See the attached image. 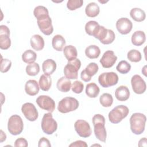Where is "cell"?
I'll list each match as a JSON object with an SVG mask.
<instances>
[{"label": "cell", "instance_id": "cell-15", "mask_svg": "<svg viewBox=\"0 0 147 147\" xmlns=\"http://www.w3.org/2000/svg\"><path fill=\"white\" fill-rule=\"evenodd\" d=\"M116 28L121 34H127L131 30L133 24L127 18L122 17L117 20L116 22Z\"/></svg>", "mask_w": 147, "mask_h": 147}, {"label": "cell", "instance_id": "cell-20", "mask_svg": "<svg viewBox=\"0 0 147 147\" xmlns=\"http://www.w3.org/2000/svg\"><path fill=\"white\" fill-rule=\"evenodd\" d=\"M42 68L44 73L45 75H51L55 71L56 69V63L52 59H47L43 62Z\"/></svg>", "mask_w": 147, "mask_h": 147}, {"label": "cell", "instance_id": "cell-11", "mask_svg": "<svg viewBox=\"0 0 147 147\" xmlns=\"http://www.w3.org/2000/svg\"><path fill=\"white\" fill-rule=\"evenodd\" d=\"M38 106L43 110L52 113L55 109V101L48 95H40L36 99Z\"/></svg>", "mask_w": 147, "mask_h": 147}, {"label": "cell", "instance_id": "cell-8", "mask_svg": "<svg viewBox=\"0 0 147 147\" xmlns=\"http://www.w3.org/2000/svg\"><path fill=\"white\" fill-rule=\"evenodd\" d=\"M118 76L114 72H103L98 77V82L100 86L104 88L114 86L118 82Z\"/></svg>", "mask_w": 147, "mask_h": 147}, {"label": "cell", "instance_id": "cell-38", "mask_svg": "<svg viewBox=\"0 0 147 147\" xmlns=\"http://www.w3.org/2000/svg\"><path fill=\"white\" fill-rule=\"evenodd\" d=\"M115 38V35L114 32L111 29H107V32L106 35L105 36L104 38L100 42L103 44H106V45L110 44L114 41Z\"/></svg>", "mask_w": 147, "mask_h": 147}, {"label": "cell", "instance_id": "cell-4", "mask_svg": "<svg viewBox=\"0 0 147 147\" xmlns=\"http://www.w3.org/2000/svg\"><path fill=\"white\" fill-rule=\"evenodd\" d=\"M79 107V102L75 98L65 97L58 103L57 110L61 113H67L76 110Z\"/></svg>", "mask_w": 147, "mask_h": 147}, {"label": "cell", "instance_id": "cell-31", "mask_svg": "<svg viewBox=\"0 0 147 147\" xmlns=\"http://www.w3.org/2000/svg\"><path fill=\"white\" fill-rule=\"evenodd\" d=\"M37 58L36 53L31 49L25 51L22 55L23 61L28 64H31L35 61Z\"/></svg>", "mask_w": 147, "mask_h": 147}, {"label": "cell", "instance_id": "cell-18", "mask_svg": "<svg viewBox=\"0 0 147 147\" xmlns=\"http://www.w3.org/2000/svg\"><path fill=\"white\" fill-rule=\"evenodd\" d=\"M115 96L117 100L119 101H126L130 96V91L125 86H120L115 91Z\"/></svg>", "mask_w": 147, "mask_h": 147}, {"label": "cell", "instance_id": "cell-34", "mask_svg": "<svg viewBox=\"0 0 147 147\" xmlns=\"http://www.w3.org/2000/svg\"><path fill=\"white\" fill-rule=\"evenodd\" d=\"M127 59L131 62H139L141 59V54L140 51L136 49H131L127 52Z\"/></svg>", "mask_w": 147, "mask_h": 147}, {"label": "cell", "instance_id": "cell-43", "mask_svg": "<svg viewBox=\"0 0 147 147\" xmlns=\"http://www.w3.org/2000/svg\"><path fill=\"white\" fill-rule=\"evenodd\" d=\"M38 146L39 147H50L51 146V145L49 140H48L45 137H42L38 141Z\"/></svg>", "mask_w": 147, "mask_h": 147}, {"label": "cell", "instance_id": "cell-23", "mask_svg": "<svg viewBox=\"0 0 147 147\" xmlns=\"http://www.w3.org/2000/svg\"><path fill=\"white\" fill-rule=\"evenodd\" d=\"M100 25L95 21H90L87 22L85 25L86 32L90 36H95L98 33Z\"/></svg>", "mask_w": 147, "mask_h": 147}, {"label": "cell", "instance_id": "cell-19", "mask_svg": "<svg viewBox=\"0 0 147 147\" xmlns=\"http://www.w3.org/2000/svg\"><path fill=\"white\" fill-rule=\"evenodd\" d=\"M31 47L37 51L42 50L44 47V40L39 34H34L32 36L30 40Z\"/></svg>", "mask_w": 147, "mask_h": 147}, {"label": "cell", "instance_id": "cell-47", "mask_svg": "<svg viewBox=\"0 0 147 147\" xmlns=\"http://www.w3.org/2000/svg\"><path fill=\"white\" fill-rule=\"evenodd\" d=\"M1 142H2L3 141H5L6 138V135L3 132L2 130H1Z\"/></svg>", "mask_w": 147, "mask_h": 147}, {"label": "cell", "instance_id": "cell-3", "mask_svg": "<svg viewBox=\"0 0 147 147\" xmlns=\"http://www.w3.org/2000/svg\"><path fill=\"white\" fill-rule=\"evenodd\" d=\"M129 113L128 107L125 105H118L113 109L109 113V119L112 123H118L126 118Z\"/></svg>", "mask_w": 147, "mask_h": 147}, {"label": "cell", "instance_id": "cell-6", "mask_svg": "<svg viewBox=\"0 0 147 147\" xmlns=\"http://www.w3.org/2000/svg\"><path fill=\"white\" fill-rule=\"evenodd\" d=\"M52 113L44 114L41 121V129L44 133L47 134H52L57 129V122L53 118Z\"/></svg>", "mask_w": 147, "mask_h": 147}, {"label": "cell", "instance_id": "cell-14", "mask_svg": "<svg viewBox=\"0 0 147 147\" xmlns=\"http://www.w3.org/2000/svg\"><path fill=\"white\" fill-rule=\"evenodd\" d=\"M131 84L133 91L137 94H143L146 88L145 82L138 75H135L131 78Z\"/></svg>", "mask_w": 147, "mask_h": 147}, {"label": "cell", "instance_id": "cell-9", "mask_svg": "<svg viewBox=\"0 0 147 147\" xmlns=\"http://www.w3.org/2000/svg\"><path fill=\"white\" fill-rule=\"evenodd\" d=\"M37 20L38 28L43 34L49 36L52 33L53 28L52 24V20L49 15L42 16Z\"/></svg>", "mask_w": 147, "mask_h": 147}, {"label": "cell", "instance_id": "cell-29", "mask_svg": "<svg viewBox=\"0 0 147 147\" xmlns=\"http://www.w3.org/2000/svg\"><path fill=\"white\" fill-rule=\"evenodd\" d=\"M63 53L68 61H71L76 59L78 56L76 48L72 45L65 46L63 49Z\"/></svg>", "mask_w": 147, "mask_h": 147}, {"label": "cell", "instance_id": "cell-37", "mask_svg": "<svg viewBox=\"0 0 147 147\" xmlns=\"http://www.w3.org/2000/svg\"><path fill=\"white\" fill-rule=\"evenodd\" d=\"M33 14L35 17L37 19L42 16L49 15V12L47 8H46L45 7L43 6H37L34 8Z\"/></svg>", "mask_w": 147, "mask_h": 147}, {"label": "cell", "instance_id": "cell-26", "mask_svg": "<svg viewBox=\"0 0 147 147\" xmlns=\"http://www.w3.org/2000/svg\"><path fill=\"white\" fill-rule=\"evenodd\" d=\"M38 83L40 88L42 91H48L52 85V79L51 76L45 74L42 75L40 78Z\"/></svg>", "mask_w": 147, "mask_h": 147}, {"label": "cell", "instance_id": "cell-12", "mask_svg": "<svg viewBox=\"0 0 147 147\" xmlns=\"http://www.w3.org/2000/svg\"><path fill=\"white\" fill-rule=\"evenodd\" d=\"M21 111L25 118L30 121H35L38 118V111L35 106L32 103H24L22 106Z\"/></svg>", "mask_w": 147, "mask_h": 147}, {"label": "cell", "instance_id": "cell-16", "mask_svg": "<svg viewBox=\"0 0 147 147\" xmlns=\"http://www.w3.org/2000/svg\"><path fill=\"white\" fill-rule=\"evenodd\" d=\"M117 60V57L115 55L113 51L108 50L106 51L100 60L102 66L105 68H109L114 65Z\"/></svg>", "mask_w": 147, "mask_h": 147}, {"label": "cell", "instance_id": "cell-36", "mask_svg": "<svg viewBox=\"0 0 147 147\" xmlns=\"http://www.w3.org/2000/svg\"><path fill=\"white\" fill-rule=\"evenodd\" d=\"M98 65L95 63H90L84 69L85 72L87 75L91 78L92 76L95 75L98 71Z\"/></svg>", "mask_w": 147, "mask_h": 147}, {"label": "cell", "instance_id": "cell-39", "mask_svg": "<svg viewBox=\"0 0 147 147\" xmlns=\"http://www.w3.org/2000/svg\"><path fill=\"white\" fill-rule=\"evenodd\" d=\"M83 4L82 0H68L67 3V7L69 10H75L80 7Z\"/></svg>", "mask_w": 147, "mask_h": 147}, {"label": "cell", "instance_id": "cell-21", "mask_svg": "<svg viewBox=\"0 0 147 147\" xmlns=\"http://www.w3.org/2000/svg\"><path fill=\"white\" fill-rule=\"evenodd\" d=\"M56 87L59 91L67 92L69 91L71 88V82L65 76H63L57 80Z\"/></svg>", "mask_w": 147, "mask_h": 147}, {"label": "cell", "instance_id": "cell-25", "mask_svg": "<svg viewBox=\"0 0 147 147\" xmlns=\"http://www.w3.org/2000/svg\"><path fill=\"white\" fill-rule=\"evenodd\" d=\"M85 12L88 17H95L99 14L100 12L99 7L96 3L90 2L86 6Z\"/></svg>", "mask_w": 147, "mask_h": 147}, {"label": "cell", "instance_id": "cell-42", "mask_svg": "<svg viewBox=\"0 0 147 147\" xmlns=\"http://www.w3.org/2000/svg\"><path fill=\"white\" fill-rule=\"evenodd\" d=\"M28 144L26 139L22 137H20L17 138L14 142V146L18 147V146H28Z\"/></svg>", "mask_w": 147, "mask_h": 147}, {"label": "cell", "instance_id": "cell-28", "mask_svg": "<svg viewBox=\"0 0 147 147\" xmlns=\"http://www.w3.org/2000/svg\"><path fill=\"white\" fill-rule=\"evenodd\" d=\"M100 53V48L95 45H90L85 49V54L89 59H93L98 58Z\"/></svg>", "mask_w": 147, "mask_h": 147}, {"label": "cell", "instance_id": "cell-13", "mask_svg": "<svg viewBox=\"0 0 147 147\" xmlns=\"http://www.w3.org/2000/svg\"><path fill=\"white\" fill-rule=\"evenodd\" d=\"M10 30L6 25L0 26V48L1 49L6 50L10 48L11 40L9 37Z\"/></svg>", "mask_w": 147, "mask_h": 147}, {"label": "cell", "instance_id": "cell-7", "mask_svg": "<svg viewBox=\"0 0 147 147\" xmlns=\"http://www.w3.org/2000/svg\"><path fill=\"white\" fill-rule=\"evenodd\" d=\"M81 66V61L79 59H75L68 61L67 64L64 67V74L65 76L69 79H76L78 72Z\"/></svg>", "mask_w": 147, "mask_h": 147}, {"label": "cell", "instance_id": "cell-32", "mask_svg": "<svg viewBox=\"0 0 147 147\" xmlns=\"http://www.w3.org/2000/svg\"><path fill=\"white\" fill-rule=\"evenodd\" d=\"M99 102L103 107H109L112 105L113 98L110 94L104 93L100 96Z\"/></svg>", "mask_w": 147, "mask_h": 147}, {"label": "cell", "instance_id": "cell-5", "mask_svg": "<svg viewBox=\"0 0 147 147\" xmlns=\"http://www.w3.org/2000/svg\"><path fill=\"white\" fill-rule=\"evenodd\" d=\"M7 129L12 135L17 136L21 133L24 129V123L21 117L17 114L11 115L8 120Z\"/></svg>", "mask_w": 147, "mask_h": 147}, {"label": "cell", "instance_id": "cell-27", "mask_svg": "<svg viewBox=\"0 0 147 147\" xmlns=\"http://www.w3.org/2000/svg\"><path fill=\"white\" fill-rule=\"evenodd\" d=\"M130 17L137 22L143 21L146 18L145 11L140 8H133L130 11Z\"/></svg>", "mask_w": 147, "mask_h": 147}, {"label": "cell", "instance_id": "cell-33", "mask_svg": "<svg viewBox=\"0 0 147 147\" xmlns=\"http://www.w3.org/2000/svg\"><path fill=\"white\" fill-rule=\"evenodd\" d=\"M40 72V66L37 63H33L26 67V72L29 76H36Z\"/></svg>", "mask_w": 147, "mask_h": 147}, {"label": "cell", "instance_id": "cell-40", "mask_svg": "<svg viewBox=\"0 0 147 147\" xmlns=\"http://www.w3.org/2000/svg\"><path fill=\"white\" fill-rule=\"evenodd\" d=\"M11 66V61L7 59H3L1 56V72L2 73L7 72Z\"/></svg>", "mask_w": 147, "mask_h": 147}, {"label": "cell", "instance_id": "cell-17", "mask_svg": "<svg viewBox=\"0 0 147 147\" xmlns=\"http://www.w3.org/2000/svg\"><path fill=\"white\" fill-rule=\"evenodd\" d=\"M39 87L36 80H29L25 83V90L28 95L30 96H34L38 93Z\"/></svg>", "mask_w": 147, "mask_h": 147}, {"label": "cell", "instance_id": "cell-30", "mask_svg": "<svg viewBox=\"0 0 147 147\" xmlns=\"http://www.w3.org/2000/svg\"><path fill=\"white\" fill-rule=\"evenodd\" d=\"M99 87L95 83H88L86 86V94L90 98H96L99 95Z\"/></svg>", "mask_w": 147, "mask_h": 147}, {"label": "cell", "instance_id": "cell-22", "mask_svg": "<svg viewBox=\"0 0 147 147\" xmlns=\"http://www.w3.org/2000/svg\"><path fill=\"white\" fill-rule=\"evenodd\" d=\"M131 42L135 46H140L142 45L146 40L145 34L143 31L137 30L134 32L131 36Z\"/></svg>", "mask_w": 147, "mask_h": 147}, {"label": "cell", "instance_id": "cell-10", "mask_svg": "<svg viewBox=\"0 0 147 147\" xmlns=\"http://www.w3.org/2000/svg\"><path fill=\"white\" fill-rule=\"evenodd\" d=\"M75 131L78 134L83 138H87L91 134L92 131L89 123L85 120H77L74 124Z\"/></svg>", "mask_w": 147, "mask_h": 147}, {"label": "cell", "instance_id": "cell-44", "mask_svg": "<svg viewBox=\"0 0 147 147\" xmlns=\"http://www.w3.org/2000/svg\"><path fill=\"white\" fill-rule=\"evenodd\" d=\"M88 145L84 141L78 140L71 144L69 146H76V147H87Z\"/></svg>", "mask_w": 147, "mask_h": 147}, {"label": "cell", "instance_id": "cell-2", "mask_svg": "<svg viewBox=\"0 0 147 147\" xmlns=\"http://www.w3.org/2000/svg\"><path fill=\"white\" fill-rule=\"evenodd\" d=\"M146 121V118L144 114L140 113L133 114L130 118L131 131L136 135L142 134L145 130Z\"/></svg>", "mask_w": 147, "mask_h": 147}, {"label": "cell", "instance_id": "cell-1", "mask_svg": "<svg viewBox=\"0 0 147 147\" xmlns=\"http://www.w3.org/2000/svg\"><path fill=\"white\" fill-rule=\"evenodd\" d=\"M92 123L94 125V130L95 137L100 141L105 142L106 140L107 133L105 125V117L99 114H95L92 117Z\"/></svg>", "mask_w": 147, "mask_h": 147}, {"label": "cell", "instance_id": "cell-45", "mask_svg": "<svg viewBox=\"0 0 147 147\" xmlns=\"http://www.w3.org/2000/svg\"><path fill=\"white\" fill-rule=\"evenodd\" d=\"M80 78H81L82 80H83L84 82H89V81H90L91 79V78H90V77L87 75V74L85 72L84 69L83 70V71L81 72V74H80Z\"/></svg>", "mask_w": 147, "mask_h": 147}, {"label": "cell", "instance_id": "cell-24", "mask_svg": "<svg viewBox=\"0 0 147 147\" xmlns=\"http://www.w3.org/2000/svg\"><path fill=\"white\" fill-rule=\"evenodd\" d=\"M65 40L64 38L60 34H56L53 36L52 40V45L53 48L57 51H61L65 45Z\"/></svg>", "mask_w": 147, "mask_h": 147}, {"label": "cell", "instance_id": "cell-46", "mask_svg": "<svg viewBox=\"0 0 147 147\" xmlns=\"http://www.w3.org/2000/svg\"><path fill=\"white\" fill-rule=\"evenodd\" d=\"M138 146H145L146 147L147 146L146 144V138L145 137H144L141 138L139 142H138Z\"/></svg>", "mask_w": 147, "mask_h": 147}, {"label": "cell", "instance_id": "cell-35", "mask_svg": "<svg viewBox=\"0 0 147 147\" xmlns=\"http://www.w3.org/2000/svg\"><path fill=\"white\" fill-rule=\"evenodd\" d=\"M116 69L120 74H126L129 72L131 69L130 64L125 60L121 61L116 67Z\"/></svg>", "mask_w": 147, "mask_h": 147}, {"label": "cell", "instance_id": "cell-41", "mask_svg": "<svg viewBox=\"0 0 147 147\" xmlns=\"http://www.w3.org/2000/svg\"><path fill=\"white\" fill-rule=\"evenodd\" d=\"M83 88L84 84H83V83L79 80L75 81L72 83L71 86L72 91L76 94H80L83 91Z\"/></svg>", "mask_w": 147, "mask_h": 147}, {"label": "cell", "instance_id": "cell-48", "mask_svg": "<svg viewBox=\"0 0 147 147\" xmlns=\"http://www.w3.org/2000/svg\"><path fill=\"white\" fill-rule=\"evenodd\" d=\"M145 68H146V66H144V68L142 69V74L146 76V69H145Z\"/></svg>", "mask_w": 147, "mask_h": 147}]
</instances>
